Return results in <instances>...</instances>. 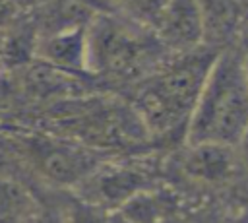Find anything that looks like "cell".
<instances>
[{"label":"cell","instance_id":"6da1fadb","mask_svg":"<svg viewBox=\"0 0 248 223\" xmlns=\"http://www.w3.org/2000/svg\"><path fill=\"white\" fill-rule=\"evenodd\" d=\"M217 52L213 47H200L190 52L170 54L151 74L134 83L130 107L149 140H184Z\"/></svg>","mask_w":248,"mask_h":223},{"label":"cell","instance_id":"7a4b0ae2","mask_svg":"<svg viewBox=\"0 0 248 223\" xmlns=\"http://www.w3.org/2000/svg\"><path fill=\"white\" fill-rule=\"evenodd\" d=\"M248 128V83L242 50L225 47L217 52L192 111L184 143H215L234 147Z\"/></svg>","mask_w":248,"mask_h":223},{"label":"cell","instance_id":"3957f363","mask_svg":"<svg viewBox=\"0 0 248 223\" xmlns=\"http://www.w3.org/2000/svg\"><path fill=\"white\" fill-rule=\"evenodd\" d=\"M87 74L112 81H140L170 52L155 33L120 12H95L85 25Z\"/></svg>","mask_w":248,"mask_h":223},{"label":"cell","instance_id":"277c9868","mask_svg":"<svg viewBox=\"0 0 248 223\" xmlns=\"http://www.w3.org/2000/svg\"><path fill=\"white\" fill-rule=\"evenodd\" d=\"M14 147L43 182L64 192H74L108 161L107 153L62 134H25L16 138Z\"/></svg>","mask_w":248,"mask_h":223},{"label":"cell","instance_id":"5b68a950","mask_svg":"<svg viewBox=\"0 0 248 223\" xmlns=\"http://www.w3.org/2000/svg\"><path fill=\"white\" fill-rule=\"evenodd\" d=\"M157 186L155 175L141 161H105L85 182H81L74 194L93 202L107 211H116L138 192Z\"/></svg>","mask_w":248,"mask_h":223},{"label":"cell","instance_id":"8992f818","mask_svg":"<svg viewBox=\"0 0 248 223\" xmlns=\"http://www.w3.org/2000/svg\"><path fill=\"white\" fill-rule=\"evenodd\" d=\"M151 31L170 54H182L203 47L205 16L200 0H169L157 16Z\"/></svg>","mask_w":248,"mask_h":223},{"label":"cell","instance_id":"52a82bcc","mask_svg":"<svg viewBox=\"0 0 248 223\" xmlns=\"http://www.w3.org/2000/svg\"><path fill=\"white\" fill-rule=\"evenodd\" d=\"M87 25V23H85ZM85 25L54 29L39 41V56L45 64L74 76L87 74V45Z\"/></svg>","mask_w":248,"mask_h":223},{"label":"cell","instance_id":"ba28073f","mask_svg":"<svg viewBox=\"0 0 248 223\" xmlns=\"http://www.w3.org/2000/svg\"><path fill=\"white\" fill-rule=\"evenodd\" d=\"M182 169L188 176L203 184H219L229 180L238 167L234 147L215 143H186Z\"/></svg>","mask_w":248,"mask_h":223},{"label":"cell","instance_id":"9c48e42d","mask_svg":"<svg viewBox=\"0 0 248 223\" xmlns=\"http://www.w3.org/2000/svg\"><path fill=\"white\" fill-rule=\"evenodd\" d=\"M178 209V196L163 186H151L132 196L116 211L132 223H167Z\"/></svg>","mask_w":248,"mask_h":223},{"label":"cell","instance_id":"30bf717a","mask_svg":"<svg viewBox=\"0 0 248 223\" xmlns=\"http://www.w3.org/2000/svg\"><path fill=\"white\" fill-rule=\"evenodd\" d=\"M43 213L25 182L0 171V223H41Z\"/></svg>","mask_w":248,"mask_h":223},{"label":"cell","instance_id":"8fae6325","mask_svg":"<svg viewBox=\"0 0 248 223\" xmlns=\"http://www.w3.org/2000/svg\"><path fill=\"white\" fill-rule=\"evenodd\" d=\"M56 213L62 223H110V211L79 198L74 192H68L62 198Z\"/></svg>","mask_w":248,"mask_h":223},{"label":"cell","instance_id":"7c38bea8","mask_svg":"<svg viewBox=\"0 0 248 223\" xmlns=\"http://www.w3.org/2000/svg\"><path fill=\"white\" fill-rule=\"evenodd\" d=\"M112 2L118 8L116 12L151 29L157 16L161 14V10L169 0H112Z\"/></svg>","mask_w":248,"mask_h":223},{"label":"cell","instance_id":"4fadbf2b","mask_svg":"<svg viewBox=\"0 0 248 223\" xmlns=\"http://www.w3.org/2000/svg\"><path fill=\"white\" fill-rule=\"evenodd\" d=\"M234 155H236V163L242 165L248 171V128L244 130V134L240 136V140L234 145Z\"/></svg>","mask_w":248,"mask_h":223},{"label":"cell","instance_id":"5bb4252c","mask_svg":"<svg viewBox=\"0 0 248 223\" xmlns=\"http://www.w3.org/2000/svg\"><path fill=\"white\" fill-rule=\"evenodd\" d=\"M10 16H12V8H10V4H8L6 0H0V23L8 21Z\"/></svg>","mask_w":248,"mask_h":223},{"label":"cell","instance_id":"9a60e30c","mask_svg":"<svg viewBox=\"0 0 248 223\" xmlns=\"http://www.w3.org/2000/svg\"><path fill=\"white\" fill-rule=\"evenodd\" d=\"M110 223H132V221L126 219L124 215H120L118 211H110Z\"/></svg>","mask_w":248,"mask_h":223},{"label":"cell","instance_id":"2e32d148","mask_svg":"<svg viewBox=\"0 0 248 223\" xmlns=\"http://www.w3.org/2000/svg\"><path fill=\"white\" fill-rule=\"evenodd\" d=\"M242 70H244V78H246V83H248V48L242 50Z\"/></svg>","mask_w":248,"mask_h":223},{"label":"cell","instance_id":"e0dca14e","mask_svg":"<svg viewBox=\"0 0 248 223\" xmlns=\"http://www.w3.org/2000/svg\"><path fill=\"white\" fill-rule=\"evenodd\" d=\"M238 6H242V8H248V0H234Z\"/></svg>","mask_w":248,"mask_h":223}]
</instances>
